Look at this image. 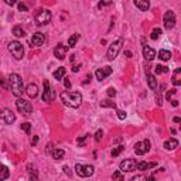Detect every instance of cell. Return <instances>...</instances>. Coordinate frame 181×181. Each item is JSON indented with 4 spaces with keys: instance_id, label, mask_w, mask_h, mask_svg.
I'll return each mask as SVG.
<instances>
[{
    "instance_id": "obj_1",
    "label": "cell",
    "mask_w": 181,
    "mask_h": 181,
    "mask_svg": "<svg viewBox=\"0 0 181 181\" xmlns=\"http://www.w3.org/2000/svg\"><path fill=\"white\" fill-rule=\"evenodd\" d=\"M60 98L64 105L70 106V108H78L82 103V95L79 92H68V91H64V92H61Z\"/></svg>"
},
{
    "instance_id": "obj_2",
    "label": "cell",
    "mask_w": 181,
    "mask_h": 181,
    "mask_svg": "<svg viewBox=\"0 0 181 181\" xmlns=\"http://www.w3.org/2000/svg\"><path fill=\"white\" fill-rule=\"evenodd\" d=\"M9 84H10V89L14 96L20 98L24 92V84H23L21 76L19 74H10L9 75Z\"/></svg>"
},
{
    "instance_id": "obj_3",
    "label": "cell",
    "mask_w": 181,
    "mask_h": 181,
    "mask_svg": "<svg viewBox=\"0 0 181 181\" xmlns=\"http://www.w3.org/2000/svg\"><path fill=\"white\" fill-rule=\"evenodd\" d=\"M51 11L47 9H41L38 10L37 13L34 14V21L37 25H47L48 23L51 21Z\"/></svg>"
},
{
    "instance_id": "obj_4",
    "label": "cell",
    "mask_w": 181,
    "mask_h": 181,
    "mask_svg": "<svg viewBox=\"0 0 181 181\" xmlns=\"http://www.w3.org/2000/svg\"><path fill=\"white\" fill-rule=\"evenodd\" d=\"M122 45H123V40H122V38H119V40L113 41L111 45H109V48H108V54H106V57H108V60H109V61H113L115 58L118 57L119 51L122 50Z\"/></svg>"
},
{
    "instance_id": "obj_5",
    "label": "cell",
    "mask_w": 181,
    "mask_h": 181,
    "mask_svg": "<svg viewBox=\"0 0 181 181\" xmlns=\"http://www.w3.org/2000/svg\"><path fill=\"white\" fill-rule=\"evenodd\" d=\"M7 48H9V51L11 52V55L16 58V60H21V58L24 57V48H23L21 43L11 41V43H9Z\"/></svg>"
},
{
    "instance_id": "obj_6",
    "label": "cell",
    "mask_w": 181,
    "mask_h": 181,
    "mask_svg": "<svg viewBox=\"0 0 181 181\" xmlns=\"http://www.w3.org/2000/svg\"><path fill=\"white\" fill-rule=\"evenodd\" d=\"M16 106H17V109H19L20 113L24 115V116H30V115L33 113V105H31V102L25 101V99H17Z\"/></svg>"
},
{
    "instance_id": "obj_7",
    "label": "cell",
    "mask_w": 181,
    "mask_h": 181,
    "mask_svg": "<svg viewBox=\"0 0 181 181\" xmlns=\"http://www.w3.org/2000/svg\"><path fill=\"white\" fill-rule=\"evenodd\" d=\"M43 85H44V92H43V102H52V101H54V98H55V92L52 91V88H51L50 81L44 79Z\"/></svg>"
},
{
    "instance_id": "obj_8",
    "label": "cell",
    "mask_w": 181,
    "mask_h": 181,
    "mask_svg": "<svg viewBox=\"0 0 181 181\" xmlns=\"http://www.w3.org/2000/svg\"><path fill=\"white\" fill-rule=\"evenodd\" d=\"M95 169L92 165H84V164H76L75 165V173L79 177H91L93 174Z\"/></svg>"
},
{
    "instance_id": "obj_9",
    "label": "cell",
    "mask_w": 181,
    "mask_h": 181,
    "mask_svg": "<svg viewBox=\"0 0 181 181\" xmlns=\"http://www.w3.org/2000/svg\"><path fill=\"white\" fill-rule=\"evenodd\" d=\"M119 167H120V171L122 173H132L136 170L137 167V163L134 159H126L123 160V161L119 164Z\"/></svg>"
},
{
    "instance_id": "obj_10",
    "label": "cell",
    "mask_w": 181,
    "mask_h": 181,
    "mask_svg": "<svg viewBox=\"0 0 181 181\" xmlns=\"http://www.w3.org/2000/svg\"><path fill=\"white\" fill-rule=\"evenodd\" d=\"M150 150V142L149 140H143V142H137L134 146V153L137 156H143Z\"/></svg>"
},
{
    "instance_id": "obj_11",
    "label": "cell",
    "mask_w": 181,
    "mask_h": 181,
    "mask_svg": "<svg viewBox=\"0 0 181 181\" xmlns=\"http://www.w3.org/2000/svg\"><path fill=\"white\" fill-rule=\"evenodd\" d=\"M163 24H164V29L171 30L175 25V14L173 11H165L164 17H163Z\"/></svg>"
},
{
    "instance_id": "obj_12",
    "label": "cell",
    "mask_w": 181,
    "mask_h": 181,
    "mask_svg": "<svg viewBox=\"0 0 181 181\" xmlns=\"http://www.w3.org/2000/svg\"><path fill=\"white\" fill-rule=\"evenodd\" d=\"M0 119H2L4 123L11 124L16 120V115L13 113L10 109H2V111H0Z\"/></svg>"
},
{
    "instance_id": "obj_13",
    "label": "cell",
    "mask_w": 181,
    "mask_h": 181,
    "mask_svg": "<svg viewBox=\"0 0 181 181\" xmlns=\"http://www.w3.org/2000/svg\"><path fill=\"white\" fill-rule=\"evenodd\" d=\"M44 34L43 33H34L31 37V45L33 47H41L44 44Z\"/></svg>"
},
{
    "instance_id": "obj_14",
    "label": "cell",
    "mask_w": 181,
    "mask_h": 181,
    "mask_svg": "<svg viewBox=\"0 0 181 181\" xmlns=\"http://www.w3.org/2000/svg\"><path fill=\"white\" fill-rule=\"evenodd\" d=\"M67 51H68V47L64 44H58L54 50V55L58 58V60H64L65 55H67Z\"/></svg>"
},
{
    "instance_id": "obj_15",
    "label": "cell",
    "mask_w": 181,
    "mask_h": 181,
    "mask_svg": "<svg viewBox=\"0 0 181 181\" xmlns=\"http://www.w3.org/2000/svg\"><path fill=\"white\" fill-rule=\"evenodd\" d=\"M157 163L156 161H152V163H147V161H140L137 163V170H140V171H146V170H150L153 169V167H156Z\"/></svg>"
},
{
    "instance_id": "obj_16",
    "label": "cell",
    "mask_w": 181,
    "mask_h": 181,
    "mask_svg": "<svg viewBox=\"0 0 181 181\" xmlns=\"http://www.w3.org/2000/svg\"><path fill=\"white\" fill-rule=\"evenodd\" d=\"M136 7L140 10V11H147L150 9V2L149 0H133Z\"/></svg>"
},
{
    "instance_id": "obj_17",
    "label": "cell",
    "mask_w": 181,
    "mask_h": 181,
    "mask_svg": "<svg viewBox=\"0 0 181 181\" xmlns=\"http://www.w3.org/2000/svg\"><path fill=\"white\" fill-rule=\"evenodd\" d=\"M143 57L146 58L147 61H152L153 58L156 57V51L153 50L152 47H147V45H144V47H143Z\"/></svg>"
},
{
    "instance_id": "obj_18",
    "label": "cell",
    "mask_w": 181,
    "mask_h": 181,
    "mask_svg": "<svg viewBox=\"0 0 181 181\" xmlns=\"http://www.w3.org/2000/svg\"><path fill=\"white\" fill-rule=\"evenodd\" d=\"M25 92L29 95V98H35L38 95V86L35 84H30L27 88H25Z\"/></svg>"
},
{
    "instance_id": "obj_19",
    "label": "cell",
    "mask_w": 181,
    "mask_h": 181,
    "mask_svg": "<svg viewBox=\"0 0 181 181\" xmlns=\"http://www.w3.org/2000/svg\"><path fill=\"white\" fill-rule=\"evenodd\" d=\"M178 147V140L175 139H170L167 142H164V149L165 150H175Z\"/></svg>"
},
{
    "instance_id": "obj_20",
    "label": "cell",
    "mask_w": 181,
    "mask_h": 181,
    "mask_svg": "<svg viewBox=\"0 0 181 181\" xmlns=\"http://www.w3.org/2000/svg\"><path fill=\"white\" fill-rule=\"evenodd\" d=\"M173 84L175 86H180L181 85V68H177L173 74Z\"/></svg>"
},
{
    "instance_id": "obj_21",
    "label": "cell",
    "mask_w": 181,
    "mask_h": 181,
    "mask_svg": "<svg viewBox=\"0 0 181 181\" xmlns=\"http://www.w3.org/2000/svg\"><path fill=\"white\" fill-rule=\"evenodd\" d=\"M147 82H149L150 89L156 91L157 89V81H156V76L153 75V74H147Z\"/></svg>"
},
{
    "instance_id": "obj_22",
    "label": "cell",
    "mask_w": 181,
    "mask_h": 181,
    "mask_svg": "<svg viewBox=\"0 0 181 181\" xmlns=\"http://www.w3.org/2000/svg\"><path fill=\"white\" fill-rule=\"evenodd\" d=\"M10 177V170L6 165H0V180H7Z\"/></svg>"
},
{
    "instance_id": "obj_23",
    "label": "cell",
    "mask_w": 181,
    "mask_h": 181,
    "mask_svg": "<svg viewBox=\"0 0 181 181\" xmlns=\"http://www.w3.org/2000/svg\"><path fill=\"white\" fill-rule=\"evenodd\" d=\"M159 58L161 61H169L171 58V52L169 50H160L159 51Z\"/></svg>"
},
{
    "instance_id": "obj_24",
    "label": "cell",
    "mask_w": 181,
    "mask_h": 181,
    "mask_svg": "<svg viewBox=\"0 0 181 181\" xmlns=\"http://www.w3.org/2000/svg\"><path fill=\"white\" fill-rule=\"evenodd\" d=\"M52 157H54L55 160H62L64 157H65V152L64 150H61V149H55V150H52Z\"/></svg>"
},
{
    "instance_id": "obj_25",
    "label": "cell",
    "mask_w": 181,
    "mask_h": 181,
    "mask_svg": "<svg viewBox=\"0 0 181 181\" xmlns=\"http://www.w3.org/2000/svg\"><path fill=\"white\" fill-rule=\"evenodd\" d=\"M65 72H67V70H65L64 67H60V68H58V70L54 72V78H55L57 81H61V79L64 78V75H65Z\"/></svg>"
},
{
    "instance_id": "obj_26",
    "label": "cell",
    "mask_w": 181,
    "mask_h": 181,
    "mask_svg": "<svg viewBox=\"0 0 181 181\" xmlns=\"http://www.w3.org/2000/svg\"><path fill=\"white\" fill-rule=\"evenodd\" d=\"M13 34L16 35L17 38H21V37H24L25 35V33H24V30H23L20 25H16V27H13Z\"/></svg>"
},
{
    "instance_id": "obj_27",
    "label": "cell",
    "mask_w": 181,
    "mask_h": 181,
    "mask_svg": "<svg viewBox=\"0 0 181 181\" xmlns=\"http://www.w3.org/2000/svg\"><path fill=\"white\" fill-rule=\"evenodd\" d=\"M78 38H79V35H78V34H72V35H71V37L68 38V47H71V48L75 47L76 41H78Z\"/></svg>"
},
{
    "instance_id": "obj_28",
    "label": "cell",
    "mask_w": 181,
    "mask_h": 181,
    "mask_svg": "<svg viewBox=\"0 0 181 181\" xmlns=\"http://www.w3.org/2000/svg\"><path fill=\"white\" fill-rule=\"evenodd\" d=\"M154 72H156L157 75H160V74H167V72H169V68L164 67V65H156Z\"/></svg>"
},
{
    "instance_id": "obj_29",
    "label": "cell",
    "mask_w": 181,
    "mask_h": 181,
    "mask_svg": "<svg viewBox=\"0 0 181 181\" xmlns=\"http://www.w3.org/2000/svg\"><path fill=\"white\" fill-rule=\"evenodd\" d=\"M95 75H96V79H98V81H101V82H102V81H103V79H105L106 76H108V75H106V74H105V71H103V68H101V70H98V71H96V72H95Z\"/></svg>"
},
{
    "instance_id": "obj_30",
    "label": "cell",
    "mask_w": 181,
    "mask_h": 181,
    "mask_svg": "<svg viewBox=\"0 0 181 181\" xmlns=\"http://www.w3.org/2000/svg\"><path fill=\"white\" fill-rule=\"evenodd\" d=\"M161 35V29H159V27H156V29H153L152 34H150V38L152 40H157V38Z\"/></svg>"
},
{
    "instance_id": "obj_31",
    "label": "cell",
    "mask_w": 181,
    "mask_h": 181,
    "mask_svg": "<svg viewBox=\"0 0 181 181\" xmlns=\"http://www.w3.org/2000/svg\"><path fill=\"white\" fill-rule=\"evenodd\" d=\"M101 106H102V108H113V109H116V105H115L112 101H109V99H108V101H102L101 102Z\"/></svg>"
},
{
    "instance_id": "obj_32",
    "label": "cell",
    "mask_w": 181,
    "mask_h": 181,
    "mask_svg": "<svg viewBox=\"0 0 181 181\" xmlns=\"http://www.w3.org/2000/svg\"><path fill=\"white\" fill-rule=\"evenodd\" d=\"M123 150H124V147H123V146H118V147H115V149L112 150V156H113V157H118L119 154H120V153L123 152Z\"/></svg>"
},
{
    "instance_id": "obj_33",
    "label": "cell",
    "mask_w": 181,
    "mask_h": 181,
    "mask_svg": "<svg viewBox=\"0 0 181 181\" xmlns=\"http://www.w3.org/2000/svg\"><path fill=\"white\" fill-rule=\"evenodd\" d=\"M21 130H24L27 134H30V132H31V124H30L29 122H25V123H21Z\"/></svg>"
},
{
    "instance_id": "obj_34",
    "label": "cell",
    "mask_w": 181,
    "mask_h": 181,
    "mask_svg": "<svg viewBox=\"0 0 181 181\" xmlns=\"http://www.w3.org/2000/svg\"><path fill=\"white\" fill-rule=\"evenodd\" d=\"M111 4H112L111 0H102V2H99L98 9H103V7H106V6H111Z\"/></svg>"
},
{
    "instance_id": "obj_35",
    "label": "cell",
    "mask_w": 181,
    "mask_h": 181,
    "mask_svg": "<svg viewBox=\"0 0 181 181\" xmlns=\"http://www.w3.org/2000/svg\"><path fill=\"white\" fill-rule=\"evenodd\" d=\"M175 92H177V91H175V89H170L169 92H167V95H165V99H167V101H170V99H171L173 96L175 95Z\"/></svg>"
},
{
    "instance_id": "obj_36",
    "label": "cell",
    "mask_w": 181,
    "mask_h": 181,
    "mask_svg": "<svg viewBox=\"0 0 181 181\" xmlns=\"http://www.w3.org/2000/svg\"><path fill=\"white\" fill-rule=\"evenodd\" d=\"M116 113H118V118L120 119V120H123V119H126V116H127V113L124 111H118L116 112Z\"/></svg>"
},
{
    "instance_id": "obj_37",
    "label": "cell",
    "mask_w": 181,
    "mask_h": 181,
    "mask_svg": "<svg viewBox=\"0 0 181 181\" xmlns=\"http://www.w3.org/2000/svg\"><path fill=\"white\" fill-rule=\"evenodd\" d=\"M102 137H103V132H102V130H98V132L95 133V140H96V142H101Z\"/></svg>"
},
{
    "instance_id": "obj_38",
    "label": "cell",
    "mask_w": 181,
    "mask_h": 181,
    "mask_svg": "<svg viewBox=\"0 0 181 181\" xmlns=\"http://www.w3.org/2000/svg\"><path fill=\"white\" fill-rule=\"evenodd\" d=\"M123 178H124V177L120 174V170H119V171H116V173L113 174V180H123Z\"/></svg>"
},
{
    "instance_id": "obj_39",
    "label": "cell",
    "mask_w": 181,
    "mask_h": 181,
    "mask_svg": "<svg viewBox=\"0 0 181 181\" xmlns=\"http://www.w3.org/2000/svg\"><path fill=\"white\" fill-rule=\"evenodd\" d=\"M115 95H116V91H115V88H109L108 89V96H109V98H113Z\"/></svg>"
},
{
    "instance_id": "obj_40",
    "label": "cell",
    "mask_w": 181,
    "mask_h": 181,
    "mask_svg": "<svg viewBox=\"0 0 181 181\" xmlns=\"http://www.w3.org/2000/svg\"><path fill=\"white\" fill-rule=\"evenodd\" d=\"M19 10L20 11H27V6H25V4H23V3H19Z\"/></svg>"
},
{
    "instance_id": "obj_41",
    "label": "cell",
    "mask_w": 181,
    "mask_h": 181,
    "mask_svg": "<svg viewBox=\"0 0 181 181\" xmlns=\"http://www.w3.org/2000/svg\"><path fill=\"white\" fill-rule=\"evenodd\" d=\"M103 71H105V74H106L108 76L112 74V68H111V67H108V65H106V67H103Z\"/></svg>"
},
{
    "instance_id": "obj_42",
    "label": "cell",
    "mask_w": 181,
    "mask_h": 181,
    "mask_svg": "<svg viewBox=\"0 0 181 181\" xmlns=\"http://www.w3.org/2000/svg\"><path fill=\"white\" fill-rule=\"evenodd\" d=\"M6 2L7 6H14V4H17V0H4Z\"/></svg>"
},
{
    "instance_id": "obj_43",
    "label": "cell",
    "mask_w": 181,
    "mask_h": 181,
    "mask_svg": "<svg viewBox=\"0 0 181 181\" xmlns=\"http://www.w3.org/2000/svg\"><path fill=\"white\" fill-rule=\"evenodd\" d=\"M62 170H64V173H65L67 175H71V170H70V167H68V165H64Z\"/></svg>"
},
{
    "instance_id": "obj_44",
    "label": "cell",
    "mask_w": 181,
    "mask_h": 181,
    "mask_svg": "<svg viewBox=\"0 0 181 181\" xmlns=\"http://www.w3.org/2000/svg\"><path fill=\"white\" fill-rule=\"evenodd\" d=\"M85 139H86V136H82V137H81V139H78V144L84 146V143H85Z\"/></svg>"
},
{
    "instance_id": "obj_45",
    "label": "cell",
    "mask_w": 181,
    "mask_h": 181,
    "mask_svg": "<svg viewBox=\"0 0 181 181\" xmlns=\"http://www.w3.org/2000/svg\"><path fill=\"white\" fill-rule=\"evenodd\" d=\"M64 85H65V88H71V82H70V81H68V79H65V81H64Z\"/></svg>"
},
{
    "instance_id": "obj_46",
    "label": "cell",
    "mask_w": 181,
    "mask_h": 181,
    "mask_svg": "<svg viewBox=\"0 0 181 181\" xmlns=\"http://www.w3.org/2000/svg\"><path fill=\"white\" fill-rule=\"evenodd\" d=\"M31 143H33V146H34V144H37V143H38V136H34V137H33Z\"/></svg>"
},
{
    "instance_id": "obj_47",
    "label": "cell",
    "mask_w": 181,
    "mask_h": 181,
    "mask_svg": "<svg viewBox=\"0 0 181 181\" xmlns=\"http://www.w3.org/2000/svg\"><path fill=\"white\" fill-rule=\"evenodd\" d=\"M171 105L174 106V108H175V106H178V101H175V99H174V101H171Z\"/></svg>"
},
{
    "instance_id": "obj_48",
    "label": "cell",
    "mask_w": 181,
    "mask_h": 181,
    "mask_svg": "<svg viewBox=\"0 0 181 181\" xmlns=\"http://www.w3.org/2000/svg\"><path fill=\"white\" fill-rule=\"evenodd\" d=\"M124 54H126V57L132 58V52H130V51H124Z\"/></svg>"
},
{
    "instance_id": "obj_49",
    "label": "cell",
    "mask_w": 181,
    "mask_h": 181,
    "mask_svg": "<svg viewBox=\"0 0 181 181\" xmlns=\"http://www.w3.org/2000/svg\"><path fill=\"white\" fill-rule=\"evenodd\" d=\"M79 70V65H74V68H72V71L74 72H76V71Z\"/></svg>"
},
{
    "instance_id": "obj_50",
    "label": "cell",
    "mask_w": 181,
    "mask_h": 181,
    "mask_svg": "<svg viewBox=\"0 0 181 181\" xmlns=\"http://www.w3.org/2000/svg\"><path fill=\"white\" fill-rule=\"evenodd\" d=\"M174 122H175V123H180V122H181V119L178 118V116H175V118H174Z\"/></svg>"
}]
</instances>
